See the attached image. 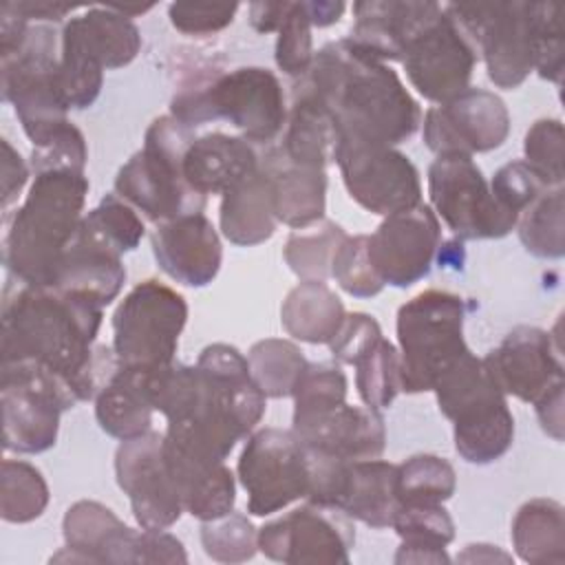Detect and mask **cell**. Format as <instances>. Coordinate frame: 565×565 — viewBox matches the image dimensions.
<instances>
[{
    "label": "cell",
    "instance_id": "6da1fadb",
    "mask_svg": "<svg viewBox=\"0 0 565 565\" xmlns=\"http://www.w3.org/2000/svg\"><path fill=\"white\" fill-rule=\"evenodd\" d=\"M104 305L57 287H35L9 278L2 296L0 360H29L62 375L79 402L95 399L115 373L113 347H95Z\"/></svg>",
    "mask_w": 565,
    "mask_h": 565
},
{
    "label": "cell",
    "instance_id": "7a4b0ae2",
    "mask_svg": "<svg viewBox=\"0 0 565 565\" xmlns=\"http://www.w3.org/2000/svg\"><path fill=\"white\" fill-rule=\"evenodd\" d=\"M300 79L333 113L338 137L397 146L422 124L419 104L399 75L347 38L324 44Z\"/></svg>",
    "mask_w": 565,
    "mask_h": 565
},
{
    "label": "cell",
    "instance_id": "3957f363",
    "mask_svg": "<svg viewBox=\"0 0 565 565\" xmlns=\"http://www.w3.org/2000/svg\"><path fill=\"white\" fill-rule=\"evenodd\" d=\"M86 194V172L53 168L33 174L26 199L4 218L2 263L9 278L53 285L60 258L84 218Z\"/></svg>",
    "mask_w": 565,
    "mask_h": 565
},
{
    "label": "cell",
    "instance_id": "277c9868",
    "mask_svg": "<svg viewBox=\"0 0 565 565\" xmlns=\"http://www.w3.org/2000/svg\"><path fill=\"white\" fill-rule=\"evenodd\" d=\"M199 391L192 408L168 422L166 435L194 444L221 459L249 437L263 419L267 397L252 377L247 358L232 344H207L196 360Z\"/></svg>",
    "mask_w": 565,
    "mask_h": 565
},
{
    "label": "cell",
    "instance_id": "5b68a950",
    "mask_svg": "<svg viewBox=\"0 0 565 565\" xmlns=\"http://www.w3.org/2000/svg\"><path fill=\"white\" fill-rule=\"evenodd\" d=\"M62 31L49 22H26L15 13L0 15L2 99L9 102L35 146L68 124V104L60 90Z\"/></svg>",
    "mask_w": 565,
    "mask_h": 565
},
{
    "label": "cell",
    "instance_id": "8992f818",
    "mask_svg": "<svg viewBox=\"0 0 565 565\" xmlns=\"http://www.w3.org/2000/svg\"><path fill=\"white\" fill-rule=\"evenodd\" d=\"M439 411L452 422L455 450L468 463L501 459L514 441L505 393L472 351L455 360L433 384Z\"/></svg>",
    "mask_w": 565,
    "mask_h": 565
},
{
    "label": "cell",
    "instance_id": "52a82bcc",
    "mask_svg": "<svg viewBox=\"0 0 565 565\" xmlns=\"http://www.w3.org/2000/svg\"><path fill=\"white\" fill-rule=\"evenodd\" d=\"M194 132L172 115L157 117L137 150L117 172L115 192L152 223L201 214L207 196L183 177V157Z\"/></svg>",
    "mask_w": 565,
    "mask_h": 565
},
{
    "label": "cell",
    "instance_id": "ba28073f",
    "mask_svg": "<svg viewBox=\"0 0 565 565\" xmlns=\"http://www.w3.org/2000/svg\"><path fill=\"white\" fill-rule=\"evenodd\" d=\"M463 318V298L441 289H426L399 307L395 329L404 393L433 391L435 380L470 351Z\"/></svg>",
    "mask_w": 565,
    "mask_h": 565
},
{
    "label": "cell",
    "instance_id": "9c48e42d",
    "mask_svg": "<svg viewBox=\"0 0 565 565\" xmlns=\"http://www.w3.org/2000/svg\"><path fill=\"white\" fill-rule=\"evenodd\" d=\"M2 446L18 455H38L55 446L60 417L79 399L62 375L29 360L0 362Z\"/></svg>",
    "mask_w": 565,
    "mask_h": 565
},
{
    "label": "cell",
    "instance_id": "30bf717a",
    "mask_svg": "<svg viewBox=\"0 0 565 565\" xmlns=\"http://www.w3.org/2000/svg\"><path fill=\"white\" fill-rule=\"evenodd\" d=\"M188 302L172 287L148 278L137 282L113 313V351L121 366L154 369L174 362Z\"/></svg>",
    "mask_w": 565,
    "mask_h": 565
},
{
    "label": "cell",
    "instance_id": "8fae6325",
    "mask_svg": "<svg viewBox=\"0 0 565 565\" xmlns=\"http://www.w3.org/2000/svg\"><path fill=\"white\" fill-rule=\"evenodd\" d=\"M446 11L470 38L499 88H519L534 71L536 2H459Z\"/></svg>",
    "mask_w": 565,
    "mask_h": 565
},
{
    "label": "cell",
    "instance_id": "7c38bea8",
    "mask_svg": "<svg viewBox=\"0 0 565 565\" xmlns=\"http://www.w3.org/2000/svg\"><path fill=\"white\" fill-rule=\"evenodd\" d=\"M430 207L459 241L503 238L516 216L492 196L490 183L472 157L444 154L428 166Z\"/></svg>",
    "mask_w": 565,
    "mask_h": 565
},
{
    "label": "cell",
    "instance_id": "4fadbf2b",
    "mask_svg": "<svg viewBox=\"0 0 565 565\" xmlns=\"http://www.w3.org/2000/svg\"><path fill=\"white\" fill-rule=\"evenodd\" d=\"M333 161L349 196L373 214L388 216L422 203L419 172L395 146L338 137Z\"/></svg>",
    "mask_w": 565,
    "mask_h": 565
},
{
    "label": "cell",
    "instance_id": "5bb4252c",
    "mask_svg": "<svg viewBox=\"0 0 565 565\" xmlns=\"http://www.w3.org/2000/svg\"><path fill=\"white\" fill-rule=\"evenodd\" d=\"M236 472L247 492V512L254 516H269L307 497V448L294 430H254L238 457Z\"/></svg>",
    "mask_w": 565,
    "mask_h": 565
},
{
    "label": "cell",
    "instance_id": "9a60e30c",
    "mask_svg": "<svg viewBox=\"0 0 565 565\" xmlns=\"http://www.w3.org/2000/svg\"><path fill=\"white\" fill-rule=\"evenodd\" d=\"M207 119H225L249 143L271 146L287 121L285 93L278 77L263 66L214 73L205 84Z\"/></svg>",
    "mask_w": 565,
    "mask_h": 565
},
{
    "label": "cell",
    "instance_id": "2e32d148",
    "mask_svg": "<svg viewBox=\"0 0 565 565\" xmlns=\"http://www.w3.org/2000/svg\"><path fill=\"white\" fill-rule=\"evenodd\" d=\"M353 543L355 530L344 512L309 501L258 530V552L287 565H347Z\"/></svg>",
    "mask_w": 565,
    "mask_h": 565
},
{
    "label": "cell",
    "instance_id": "e0dca14e",
    "mask_svg": "<svg viewBox=\"0 0 565 565\" xmlns=\"http://www.w3.org/2000/svg\"><path fill=\"white\" fill-rule=\"evenodd\" d=\"M508 135V106L486 88H466L450 102L428 108L422 117L424 143L437 157L490 152L501 148Z\"/></svg>",
    "mask_w": 565,
    "mask_h": 565
},
{
    "label": "cell",
    "instance_id": "ac0fdd59",
    "mask_svg": "<svg viewBox=\"0 0 565 565\" xmlns=\"http://www.w3.org/2000/svg\"><path fill=\"white\" fill-rule=\"evenodd\" d=\"M477 57L470 38L444 7V13L408 42L402 66L422 97L446 104L470 88Z\"/></svg>",
    "mask_w": 565,
    "mask_h": 565
},
{
    "label": "cell",
    "instance_id": "d6986e66",
    "mask_svg": "<svg viewBox=\"0 0 565 565\" xmlns=\"http://www.w3.org/2000/svg\"><path fill=\"white\" fill-rule=\"evenodd\" d=\"M441 245V225L430 205L417 203L384 216L369 236V258L384 285L406 289L428 276Z\"/></svg>",
    "mask_w": 565,
    "mask_h": 565
},
{
    "label": "cell",
    "instance_id": "ffe728a7",
    "mask_svg": "<svg viewBox=\"0 0 565 565\" xmlns=\"http://www.w3.org/2000/svg\"><path fill=\"white\" fill-rule=\"evenodd\" d=\"M115 477L130 499L139 527L168 530L185 512L163 461V435L148 430L121 441L115 452Z\"/></svg>",
    "mask_w": 565,
    "mask_h": 565
},
{
    "label": "cell",
    "instance_id": "44dd1931",
    "mask_svg": "<svg viewBox=\"0 0 565 565\" xmlns=\"http://www.w3.org/2000/svg\"><path fill=\"white\" fill-rule=\"evenodd\" d=\"M481 360L497 386L521 402L534 404L554 384L565 382L561 344L541 327H514Z\"/></svg>",
    "mask_w": 565,
    "mask_h": 565
},
{
    "label": "cell",
    "instance_id": "7402d4cb",
    "mask_svg": "<svg viewBox=\"0 0 565 565\" xmlns=\"http://www.w3.org/2000/svg\"><path fill=\"white\" fill-rule=\"evenodd\" d=\"M150 245L161 271L185 287L210 285L223 263L218 232L203 212L154 223Z\"/></svg>",
    "mask_w": 565,
    "mask_h": 565
},
{
    "label": "cell",
    "instance_id": "603a6c76",
    "mask_svg": "<svg viewBox=\"0 0 565 565\" xmlns=\"http://www.w3.org/2000/svg\"><path fill=\"white\" fill-rule=\"evenodd\" d=\"M163 461L188 514L212 521L234 510L236 481L225 459L163 435Z\"/></svg>",
    "mask_w": 565,
    "mask_h": 565
},
{
    "label": "cell",
    "instance_id": "cb8c5ba5",
    "mask_svg": "<svg viewBox=\"0 0 565 565\" xmlns=\"http://www.w3.org/2000/svg\"><path fill=\"white\" fill-rule=\"evenodd\" d=\"M121 254L124 252L84 214L60 258L51 287L86 294L106 307L119 296L126 282Z\"/></svg>",
    "mask_w": 565,
    "mask_h": 565
},
{
    "label": "cell",
    "instance_id": "d4e9b609",
    "mask_svg": "<svg viewBox=\"0 0 565 565\" xmlns=\"http://www.w3.org/2000/svg\"><path fill=\"white\" fill-rule=\"evenodd\" d=\"M64 547L55 563H137L139 532L99 501H75L62 519Z\"/></svg>",
    "mask_w": 565,
    "mask_h": 565
},
{
    "label": "cell",
    "instance_id": "484cf974",
    "mask_svg": "<svg viewBox=\"0 0 565 565\" xmlns=\"http://www.w3.org/2000/svg\"><path fill=\"white\" fill-rule=\"evenodd\" d=\"M444 13L437 2L371 0L353 2V29L347 38L358 51L380 62H402L408 42Z\"/></svg>",
    "mask_w": 565,
    "mask_h": 565
},
{
    "label": "cell",
    "instance_id": "4316f807",
    "mask_svg": "<svg viewBox=\"0 0 565 565\" xmlns=\"http://www.w3.org/2000/svg\"><path fill=\"white\" fill-rule=\"evenodd\" d=\"M291 430L307 448L322 450L347 461L375 459L386 448V426L380 411L351 406L347 402Z\"/></svg>",
    "mask_w": 565,
    "mask_h": 565
},
{
    "label": "cell",
    "instance_id": "83f0119b",
    "mask_svg": "<svg viewBox=\"0 0 565 565\" xmlns=\"http://www.w3.org/2000/svg\"><path fill=\"white\" fill-rule=\"evenodd\" d=\"M260 154L254 143L225 132L194 137L183 157V177L199 194H225L254 172Z\"/></svg>",
    "mask_w": 565,
    "mask_h": 565
},
{
    "label": "cell",
    "instance_id": "f1b7e54d",
    "mask_svg": "<svg viewBox=\"0 0 565 565\" xmlns=\"http://www.w3.org/2000/svg\"><path fill=\"white\" fill-rule=\"evenodd\" d=\"M260 170L269 179L271 203L278 223L291 230L309 227L327 212V174L320 168L291 163L280 146H267L260 154Z\"/></svg>",
    "mask_w": 565,
    "mask_h": 565
},
{
    "label": "cell",
    "instance_id": "f546056e",
    "mask_svg": "<svg viewBox=\"0 0 565 565\" xmlns=\"http://www.w3.org/2000/svg\"><path fill=\"white\" fill-rule=\"evenodd\" d=\"M338 146V124L324 102L300 79L294 90L291 108L287 110L282 154L305 168L324 170L333 161Z\"/></svg>",
    "mask_w": 565,
    "mask_h": 565
},
{
    "label": "cell",
    "instance_id": "4dcf8cb0",
    "mask_svg": "<svg viewBox=\"0 0 565 565\" xmlns=\"http://www.w3.org/2000/svg\"><path fill=\"white\" fill-rule=\"evenodd\" d=\"M148 371L119 364L97 391L95 419L106 435L126 441L152 430L154 406L148 395Z\"/></svg>",
    "mask_w": 565,
    "mask_h": 565
},
{
    "label": "cell",
    "instance_id": "1f68e13d",
    "mask_svg": "<svg viewBox=\"0 0 565 565\" xmlns=\"http://www.w3.org/2000/svg\"><path fill=\"white\" fill-rule=\"evenodd\" d=\"M395 472L397 466L380 457L349 461L335 510L344 512L353 521H362L369 527H388L399 505L395 492Z\"/></svg>",
    "mask_w": 565,
    "mask_h": 565
},
{
    "label": "cell",
    "instance_id": "d6a6232c",
    "mask_svg": "<svg viewBox=\"0 0 565 565\" xmlns=\"http://www.w3.org/2000/svg\"><path fill=\"white\" fill-rule=\"evenodd\" d=\"M218 225L223 236L238 247L260 245L274 236L278 218L274 214L269 179L260 166L258 172L221 196Z\"/></svg>",
    "mask_w": 565,
    "mask_h": 565
},
{
    "label": "cell",
    "instance_id": "836d02e7",
    "mask_svg": "<svg viewBox=\"0 0 565 565\" xmlns=\"http://www.w3.org/2000/svg\"><path fill=\"white\" fill-rule=\"evenodd\" d=\"M347 318L338 294L322 280H300L282 300L280 322L285 331L309 344H329Z\"/></svg>",
    "mask_w": 565,
    "mask_h": 565
},
{
    "label": "cell",
    "instance_id": "e575fe53",
    "mask_svg": "<svg viewBox=\"0 0 565 565\" xmlns=\"http://www.w3.org/2000/svg\"><path fill=\"white\" fill-rule=\"evenodd\" d=\"M512 545L530 565H561L565 561V514L554 499L525 501L512 519Z\"/></svg>",
    "mask_w": 565,
    "mask_h": 565
},
{
    "label": "cell",
    "instance_id": "d590c367",
    "mask_svg": "<svg viewBox=\"0 0 565 565\" xmlns=\"http://www.w3.org/2000/svg\"><path fill=\"white\" fill-rule=\"evenodd\" d=\"M104 62L90 44L79 15H73L62 26L57 82L60 90L73 110H84L95 104L104 86Z\"/></svg>",
    "mask_w": 565,
    "mask_h": 565
},
{
    "label": "cell",
    "instance_id": "8d00e7d4",
    "mask_svg": "<svg viewBox=\"0 0 565 565\" xmlns=\"http://www.w3.org/2000/svg\"><path fill=\"white\" fill-rule=\"evenodd\" d=\"M514 230L523 247L536 258H561L565 254V203L563 185L539 194L516 218Z\"/></svg>",
    "mask_w": 565,
    "mask_h": 565
},
{
    "label": "cell",
    "instance_id": "74e56055",
    "mask_svg": "<svg viewBox=\"0 0 565 565\" xmlns=\"http://www.w3.org/2000/svg\"><path fill=\"white\" fill-rule=\"evenodd\" d=\"M347 238V232L335 221L322 218L309 227L294 230L282 247L285 263L300 280L331 278L335 249Z\"/></svg>",
    "mask_w": 565,
    "mask_h": 565
},
{
    "label": "cell",
    "instance_id": "f35d334b",
    "mask_svg": "<svg viewBox=\"0 0 565 565\" xmlns=\"http://www.w3.org/2000/svg\"><path fill=\"white\" fill-rule=\"evenodd\" d=\"M79 20L106 68L128 66L141 51V33L137 24L110 4L88 7Z\"/></svg>",
    "mask_w": 565,
    "mask_h": 565
},
{
    "label": "cell",
    "instance_id": "ab89813d",
    "mask_svg": "<svg viewBox=\"0 0 565 565\" xmlns=\"http://www.w3.org/2000/svg\"><path fill=\"white\" fill-rule=\"evenodd\" d=\"M249 371L265 397H289L307 366L302 351L282 338H265L252 344L247 353Z\"/></svg>",
    "mask_w": 565,
    "mask_h": 565
},
{
    "label": "cell",
    "instance_id": "60d3db41",
    "mask_svg": "<svg viewBox=\"0 0 565 565\" xmlns=\"http://www.w3.org/2000/svg\"><path fill=\"white\" fill-rule=\"evenodd\" d=\"M291 397V428H300L347 402V375L338 362H307Z\"/></svg>",
    "mask_w": 565,
    "mask_h": 565
},
{
    "label": "cell",
    "instance_id": "b9f144b4",
    "mask_svg": "<svg viewBox=\"0 0 565 565\" xmlns=\"http://www.w3.org/2000/svg\"><path fill=\"white\" fill-rule=\"evenodd\" d=\"M355 388L364 406L373 411L388 408L402 393L399 351L384 335L371 344L355 362Z\"/></svg>",
    "mask_w": 565,
    "mask_h": 565
},
{
    "label": "cell",
    "instance_id": "7bdbcfd3",
    "mask_svg": "<svg viewBox=\"0 0 565 565\" xmlns=\"http://www.w3.org/2000/svg\"><path fill=\"white\" fill-rule=\"evenodd\" d=\"M49 486L42 472L22 459H4L0 472V516L7 523H31L49 505Z\"/></svg>",
    "mask_w": 565,
    "mask_h": 565
},
{
    "label": "cell",
    "instance_id": "ee69618b",
    "mask_svg": "<svg viewBox=\"0 0 565 565\" xmlns=\"http://www.w3.org/2000/svg\"><path fill=\"white\" fill-rule=\"evenodd\" d=\"M457 490L455 468L437 455H413L397 463V503H444Z\"/></svg>",
    "mask_w": 565,
    "mask_h": 565
},
{
    "label": "cell",
    "instance_id": "f6af8a7d",
    "mask_svg": "<svg viewBox=\"0 0 565 565\" xmlns=\"http://www.w3.org/2000/svg\"><path fill=\"white\" fill-rule=\"evenodd\" d=\"M391 527L404 547L446 550L455 539V523L441 503H399Z\"/></svg>",
    "mask_w": 565,
    "mask_h": 565
},
{
    "label": "cell",
    "instance_id": "bcb514c9",
    "mask_svg": "<svg viewBox=\"0 0 565 565\" xmlns=\"http://www.w3.org/2000/svg\"><path fill=\"white\" fill-rule=\"evenodd\" d=\"M203 552L218 563H245L258 552V530L243 512L201 521Z\"/></svg>",
    "mask_w": 565,
    "mask_h": 565
},
{
    "label": "cell",
    "instance_id": "7dc6e473",
    "mask_svg": "<svg viewBox=\"0 0 565 565\" xmlns=\"http://www.w3.org/2000/svg\"><path fill=\"white\" fill-rule=\"evenodd\" d=\"M331 278H335V282L355 298H373L384 289V282L369 258L366 234H347V238L335 249L331 263Z\"/></svg>",
    "mask_w": 565,
    "mask_h": 565
},
{
    "label": "cell",
    "instance_id": "c3c4849f",
    "mask_svg": "<svg viewBox=\"0 0 565 565\" xmlns=\"http://www.w3.org/2000/svg\"><path fill=\"white\" fill-rule=\"evenodd\" d=\"M311 20L305 9V2H291L276 38L274 60L278 68L289 77H302L309 73L313 62V38Z\"/></svg>",
    "mask_w": 565,
    "mask_h": 565
},
{
    "label": "cell",
    "instance_id": "681fc988",
    "mask_svg": "<svg viewBox=\"0 0 565 565\" xmlns=\"http://www.w3.org/2000/svg\"><path fill=\"white\" fill-rule=\"evenodd\" d=\"M565 68L563 7L536 2L534 11V71L554 84H561Z\"/></svg>",
    "mask_w": 565,
    "mask_h": 565
},
{
    "label": "cell",
    "instance_id": "f907efd6",
    "mask_svg": "<svg viewBox=\"0 0 565 565\" xmlns=\"http://www.w3.org/2000/svg\"><path fill=\"white\" fill-rule=\"evenodd\" d=\"M563 124L561 119H536L523 139V154L525 163L550 185L561 188L565 179L563 168Z\"/></svg>",
    "mask_w": 565,
    "mask_h": 565
},
{
    "label": "cell",
    "instance_id": "816d5d0a",
    "mask_svg": "<svg viewBox=\"0 0 565 565\" xmlns=\"http://www.w3.org/2000/svg\"><path fill=\"white\" fill-rule=\"evenodd\" d=\"M88 221L102 230L121 252H132L141 243L146 234L143 218L137 214V210L124 201L117 192L106 194L97 207H93L88 214Z\"/></svg>",
    "mask_w": 565,
    "mask_h": 565
},
{
    "label": "cell",
    "instance_id": "f5cc1de1",
    "mask_svg": "<svg viewBox=\"0 0 565 565\" xmlns=\"http://www.w3.org/2000/svg\"><path fill=\"white\" fill-rule=\"evenodd\" d=\"M545 190H550V185L525 161H510L501 166L490 181L494 201L516 218Z\"/></svg>",
    "mask_w": 565,
    "mask_h": 565
},
{
    "label": "cell",
    "instance_id": "db71d44e",
    "mask_svg": "<svg viewBox=\"0 0 565 565\" xmlns=\"http://www.w3.org/2000/svg\"><path fill=\"white\" fill-rule=\"evenodd\" d=\"M88 161V148L82 130L75 124L62 126L49 141L42 146H35L31 152V170L42 172V170H53V168H64V170H86Z\"/></svg>",
    "mask_w": 565,
    "mask_h": 565
},
{
    "label": "cell",
    "instance_id": "11a10c76",
    "mask_svg": "<svg viewBox=\"0 0 565 565\" xmlns=\"http://www.w3.org/2000/svg\"><path fill=\"white\" fill-rule=\"evenodd\" d=\"M236 11V2H172L168 7V18L170 24L185 35H212L230 26Z\"/></svg>",
    "mask_w": 565,
    "mask_h": 565
},
{
    "label": "cell",
    "instance_id": "9f6ffc18",
    "mask_svg": "<svg viewBox=\"0 0 565 565\" xmlns=\"http://www.w3.org/2000/svg\"><path fill=\"white\" fill-rule=\"evenodd\" d=\"M382 338L377 320L364 311L347 313L338 333L329 342V351L335 362L353 364L371 344Z\"/></svg>",
    "mask_w": 565,
    "mask_h": 565
},
{
    "label": "cell",
    "instance_id": "6f0895ef",
    "mask_svg": "<svg viewBox=\"0 0 565 565\" xmlns=\"http://www.w3.org/2000/svg\"><path fill=\"white\" fill-rule=\"evenodd\" d=\"M183 543L166 530H139L137 563H185Z\"/></svg>",
    "mask_w": 565,
    "mask_h": 565
},
{
    "label": "cell",
    "instance_id": "680465c9",
    "mask_svg": "<svg viewBox=\"0 0 565 565\" xmlns=\"http://www.w3.org/2000/svg\"><path fill=\"white\" fill-rule=\"evenodd\" d=\"M29 179V168L20 152L13 150V146L2 139V207L7 210L20 194Z\"/></svg>",
    "mask_w": 565,
    "mask_h": 565
},
{
    "label": "cell",
    "instance_id": "91938a15",
    "mask_svg": "<svg viewBox=\"0 0 565 565\" xmlns=\"http://www.w3.org/2000/svg\"><path fill=\"white\" fill-rule=\"evenodd\" d=\"M563 388H565V382H558L534 402L541 428L554 441H563Z\"/></svg>",
    "mask_w": 565,
    "mask_h": 565
},
{
    "label": "cell",
    "instance_id": "94428289",
    "mask_svg": "<svg viewBox=\"0 0 565 565\" xmlns=\"http://www.w3.org/2000/svg\"><path fill=\"white\" fill-rule=\"evenodd\" d=\"M11 9L22 15L29 22H49L57 24L73 11L82 9L79 4H68V2H49V0H18L9 2Z\"/></svg>",
    "mask_w": 565,
    "mask_h": 565
},
{
    "label": "cell",
    "instance_id": "6125c7cd",
    "mask_svg": "<svg viewBox=\"0 0 565 565\" xmlns=\"http://www.w3.org/2000/svg\"><path fill=\"white\" fill-rule=\"evenodd\" d=\"M291 2H252L249 4V24L258 33H271L278 31L287 9Z\"/></svg>",
    "mask_w": 565,
    "mask_h": 565
},
{
    "label": "cell",
    "instance_id": "be15d7a7",
    "mask_svg": "<svg viewBox=\"0 0 565 565\" xmlns=\"http://www.w3.org/2000/svg\"><path fill=\"white\" fill-rule=\"evenodd\" d=\"M457 561L461 563H510L512 556L505 554L503 550H499L497 545H488V543H470L463 547V552L457 556Z\"/></svg>",
    "mask_w": 565,
    "mask_h": 565
},
{
    "label": "cell",
    "instance_id": "e7e4bbea",
    "mask_svg": "<svg viewBox=\"0 0 565 565\" xmlns=\"http://www.w3.org/2000/svg\"><path fill=\"white\" fill-rule=\"evenodd\" d=\"M305 9L309 13L311 24L322 29V26L335 24L342 18L347 4L344 2H316L313 0V2H305Z\"/></svg>",
    "mask_w": 565,
    "mask_h": 565
},
{
    "label": "cell",
    "instance_id": "03108f58",
    "mask_svg": "<svg viewBox=\"0 0 565 565\" xmlns=\"http://www.w3.org/2000/svg\"><path fill=\"white\" fill-rule=\"evenodd\" d=\"M446 550H430V547H404L399 545L395 554V563H448Z\"/></svg>",
    "mask_w": 565,
    "mask_h": 565
}]
</instances>
